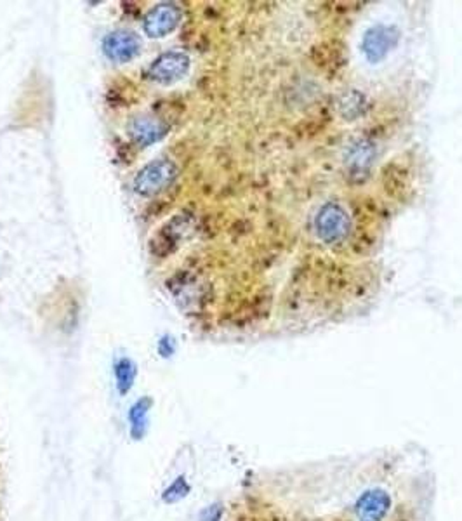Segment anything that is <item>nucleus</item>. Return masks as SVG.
<instances>
[{
	"instance_id": "6",
	"label": "nucleus",
	"mask_w": 462,
	"mask_h": 521,
	"mask_svg": "<svg viewBox=\"0 0 462 521\" xmlns=\"http://www.w3.org/2000/svg\"><path fill=\"white\" fill-rule=\"evenodd\" d=\"M105 52L117 63H127L139 54V39L132 32H115L105 39Z\"/></svg>"
},
{
	"instance_id": "5",
	"label": "nucleus",
	"mask_w": 462,
	"mask_h": 521,
	"mask_svg": "<svg viewBox=\"0 0 462 521\" xmlns=\"http://www.w3.org/2000/svg\"><path fill=\"white\" fill-rule=\"evenodd\" d=\"M398 33L391 26H372L363 37V52L370 61H381L395 47Z\"/></svg>"
},
{
	"instance_id": "4",
	"label": "nucleus",
	"mask_w": 462,
	"mask_h": 521,
	"mask_svg": "<svg viewBox=\"0 0 462 521\" xmlns=\"http://www.w3.org/2000/svg\"><path fill=\"white\" fill-rule=\"evenodd\" d=\"M181 21L179 7L174 4H160L153 11L148 13L145 18V32L153 39L169 35L170 32L177 28Z\"/></svg>"
},
{
	"instance_id": "1",
	"label": "nucleus",
	"mask_w": 462,
	"mask_h": 521,
	"mask_svg": "<svg viewBox=\"0 0 462 521\" xmlns=\"http://www.w3.org/2000/svg\"><path fill=\"white\" fill-rule=\"evenodd\" d=\"M315 228L320 240H324L325 243H337L348 237L351 223L346 211L339 204L328 201L318 211Z\"/></svg>"
},
{
	"instance_id": "12",
	"label": "nucleus",
	"mask_w": 462,
	"mask_h": 521,
	"mask_svg": "<svg viewBox=\"0 0 462 521\" xmlns=\"http://www.w3.org/2000/svg\"><path fill=\"white\" fill-rule=\"evenodd\" d=\"M221 518H223V505L212 504L200 513L199 521H221Z\"/></svg>"
},
{
	"instance_id": "7",
	"label": "nucleus",
	"mask_w": 462,
	"mask_h": 521,
	"mask_svg": "<svg viewBox=\"0 0 462 521\" xmlns=\"http://www.w3.org/2000/svg\"><path fill=\"white\" fill-rule=\"evenodd\" d=\"M129 132L136 143H139L141 146H150L167 134V127L162 122L150 119V117H139V119L131 122Z\"/></svg>"
},
{
	"instance_id": "11",
	"label": "nucleus",
	"mask_w": 462,
	"mask_h": 521,
	"mask_svg": "<svg viewBox=\"0 0 462 521\" xmlns=\"http://www.w3.org/2000/svg\"><path fill=\"white\" fill-rule=\"evenodd\" d=\"M189 493V485L188 481L184 480V476H179L176 478L170 485L167 486V488L162 492V500L165 502V504H176V502L183 500L184 497H186Z\"/></svg>"
},
{
	"instance_id": "9",
	"label": "nucleus",
	"mask_w": 462,
	"mask_h": 521,
	"mask_svg": "<svg viewBox=\"0 0 462 521\" xmlns=\"http://www.w3.org/2000/svg\"><path fill=\"white\" fill-rule=\"evenodd\" d=\"M374 155H376V150H374V146L369 141L362 139L353 143V146L346 153V165L350 169V172L365 174L369 170V167L372 165Z\"/></svg>"
},
{
	"instance_id": "13",
	"label": "nucleus",
	"mask_w": 462,
	"mask_h": 521,
	"mask_svg": "<svg viewBox=\"0 0 462 521\" xmlns=\"http://www.w3.org/2000/svg\"><path fill=\"white\" fill-rule=\"evenodd\" d=\"M158 351H160L162 356H170L174 351V346H170V339L169 337H164L160 341V346H158Z\"/></svg>"
},
{
	"instance_id": "3",
	"label": "nucleus",
	"mask_w": 462,
	"mask_h": 521,
	"mask_svg": "<svg viewBox=\"0 0 462 521\" xmlns=\"http://www.w3.org/2000/svg\"><path fill=\"white\" fill-rule=\"evenodd\" d=\"M189 68V59L183 52H165L160 58L155 59V63L150 66L151 81L160 83H172L179 81L181 77L186 75Z\"/></svg>"
},
{
	"instance_id": "10",
	"label": "nucleus",
	"mask_w": 462,
	"mask_h": 521,
	"mask_svg": "<svg viewBox=\"0 0 462 521\" xmlns=\"http://www.w3.org/2000/svg\"><path fill=\"white\" fill-rule=\"evenodd\" d=\"M136 375H138V367L134 365V361L129 358H120L115 363L117 390H119V393L122 394V397L132 390Z\"/></svg>"
},
{
	"instance_id": "2",
	"label": "nucleus",
	"mask_w": 462,
	"mask_h": 521,
	"mask_svg": "<svg viewBox=\"0 0 462 521\" xmlns=\"http://www.w3.org/2000/svg\"><path fill=\"white\" fill-rule=\"evenodd\" d=\"M177 177L176 163L170 160H155L136 176L134 188L139 195L151 197L164 192Z\"/></svg>"
},
{
	"instance_id": "8",
	"label": "nucleus",
	"mask_w": 462,
	"mask_h": 521,
	"mask_svg": "<svg viewBox=\"0 0 462 521\" xmlns=\"http://www.w3.org/2000/svg\"><path fill=\"white\" fill-rule=\"evenodd\" d=\"M153 400L150 397L139 398L129 410V433L131 438L139 441L146 436L148 433V414H150Z\"/></svg>"
}]
</instances>
